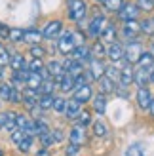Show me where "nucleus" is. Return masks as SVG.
I'll list each match as a JSON object with an SVG mask.
<instances>
[{
  "instance_id": "14",
  "label": "nucleus",
  "mask_w": 154,
  "mask_h": 156,
  "mask_svg": "<svg viewBox=\"0 0 154 156\" xmlns=\"http://www.w3.org/2000/svg\"><path fill=\"white\" fill-rule=\"evenodd\" d=\"M149 82H150V71H149V69L139 67L135 71V84L139 86V88H147Z\"/></svg>"
},
{
  "instance_id": "47",
  "label": "nucleus",
  "mask_w": 154,
  "mask_h": 156,
  "mask_svg": "<svg viewBox=\"0 0 154 156\" xmlns=\"http://www.w3.org/2000/svg\"><path fill=\"white\" fill-rule=\"evenodd\" d=\"M72 38H74V44L76 46H84V36H82V33H72Z\"/></svg>"
},
{
  "instance_id": "46",
  "label": "nucleus",
  "mask_w": 154,
  "mask_h": 156,
  "mask_svg": "<svg viewBox=\"0 0 154 156\" xmlns=\"http://www.w3.org/2000/svg\"><path fill=\"white\" fill-rule=\"evenodd\" d=\"M30 55H33V57H44V50L38 44H34L33 48H30Z\"/></svg>"
},
{
  "instance_id": "55",
  "label": "nucleus",
  "mask_w": 154,
  "mask_h": 156,
  "mask_svg": "<svg viewBox=\"0 0 154 156\" xmlns=\"http://www.w3.org/2000/svg\"><path fill=\"white\" fill-rule=\"evenodd\" d=\"M2 80H4V71H2V67H0V84H2Z\"/></svg>"
},
{
  "instance_id": "56",
  "label": "nucleus",
  "mask_w": 154,
  "mask_h": 156,
  "mask_svg": "<svg viewBox=\"0 0 154 156\" xmlns=\"http://www.w3.org/2000/svg\"><path fill=\"white\" fill-rule=\"evenodd\" d=\"M0 156H4V152H2V149H0Z\"/></svg>"
},
{
  "instance_id": "22",
  "label": "nucleus",
  "mask_w": 154,
  "mask_h": 156,
  "mask_svg": "<svg viewBox=\"0 0 154 156\" xmlns=\"http://www.w3.org/2000/svg\"><path fill=\"white\" fill-rule=\"evenodd\" d=\"M93 108H95V112L105 114V111H107V99H105V93H97V95L93 97Z\"/></svg>"
},
{
  "instance_id": "50",
  "label": "nucleus",
  "mask_w": 154,
  "mask_h": 156,
  "mask_svg": "<svg viewBox=\"0 0 154 156\" xmlns=\"http://www.w3.org/2000/svg\"><path fill=\"white\" fill-rule=\"evenodd\" d=\"M0 36L2 38H10V29L6 25H0Z\"/></svg>"
},
{
  "instance_id": "7",
  "label": "nucleus",
  "mask_w": 154,
  "mask_h": 156,
  "mask_svg": "<svg viewBox=\"0 0 154 156\" xmlns=\"http://www.w3.org/2000/svg\"><path fill=\"white\" fill-rule=\"evenodd\" d=\"M141 33V23H137V19L131 21H124V27H122V34H124L128 40H133V38Z\"/></svg>"
},
{
  "instance_id": "32",
  "label": "nucleus",
  "mask_w": 154,
  "mask_h": 156,
  "mask_svg": "<svg viewBox=\"0 0 154 156\" xmlns=\"http://www.w3.org/2000/svg\"><path fill=\"white\" fill-rule=\"evenodd\" d=\"M23 38H25V30H21V29H10V40L12 42H21Z\"/></svg>"
},
{
  "instance_id": "37",
  "label": "nucleus",
  "mask_w": 154,
  "mask_h": 156,
  "mask_svg": "<svg viewBox=\"0 0 154 156\" xmlns=\"http://www.w3.org/2000/svg\"><path fill=\"white\" fill-rule=\"evenodd\" d=\"M30 145H33V137L27 135V137L23 139V141H21L17 147H19V151H21V152H29V151H30Z\"/></svg>"
},
{
  "instance_id": "45",
  "label": "nucleus",
  "mask_w": 154,
  "mask_h": 156,
  "mask_svg": "<svg viewBox=\"0 0 154 156\" xmlns=\"http://www.w3.org/2000/svg\"><path fill=\"white\" fill-rule=\"evenodd\" d=\"M40 141H42V145H44V147H50V145H53V143H55V139H53L51 131H50V133H44V135H40Z\"/></svg>"
},
{
  "instance_id": "17",
  "label": "nucleus",
  "mask_w": 154,
  "mask_h": 156,
  "mask_svg": "<svg viewBox=\"0 0 154 156\" xmlns=\"http://www.w3.org/2000/svg\"><path fill=\"white\" fill-rule=\"evenodd\" d=\"M42 36H44V33H40V30H36V29H27L25 30V40L27 44H30V46H34V44H40V40H42Z\"/></svg>"
},
{
  "instance_id": "18",
  "label": "nucleus",
  "mask_w": 154,
  "mask_h": 156,
  "mask_svg": "<svg viewBox=\"0 0 154 156\" xmlns=\"http://www.w3.org/2000/svg\"><path fill=\"white\" fill-rule=\"evenodd\" d=\"M114 90H116V88H114V80H112V78H109L107 74L99 78V93H105V95H107V93H112Z\"/></svg>"
},
{
  "instance_id": "11",
  "label": "nucleus",
  "mask_w": 154,
  "mask_h": 156,
  "mask_svg": "<svg viewBox=\"0 0 154 156\" xmlns=\"http://www.w3.org/2000/svg\"><path fill=\"white\" fill-rule=\"evenodd\" d=\"M91 97H93V91H91V88L88 84H84V86H80V88L74 90V99L80 101V103H88Z\"/></svg>"
},
{
  "instance_id": "5",
  "label": "nucleus",
  "mask_w": 154,
  "mask_h": 156,
  "mask_svg": "<svg viewBox=\"0 0 154 156\" xmlns=\"http://www.w3.org/2000/svg\"><path fill=\"white\" fill-rule=\"evenodd\" d=\"M86 126H82V124H78V126H74L71 131H68V141L74 143V145H84L86 143Z\"/></svg>"
},
{
  "instance_id": "33",
  "label": "nucleus",
  "mask_w": 154,
  "mask_h": 156,
  "mask_svg": "<svg viewBox=\"0 0 154 156\" xmlns=\"http://www.w3.org/2000/svg\"><path fill=\"white\" fill-rule=\"evenodd\" d=\"M137 6H139L141 12H152L154 10V0H137Z\"/></svg>"
},
{
  "instance_id": "42",
  "label": "nucleus",
  "mask_w": 154,
  "mask_h": 156,
  "mask_svg": "<svg viewBox=\"0 0 154 156\" xmlns=\"http://www.w3.org/2000/svg\"><path fill=\"white\" fill-rule=\"evenodd\" d=\"M109 78H112V80H120V71L114 65H110V67H107V73H105Z\"/></svg>"
},
{
  "instance_id": "44",
  "label": "nucleus",
  "mask_w": 154,
  "mask_h": 156,
  "mask_svg": "<svg viewBox=\"0 0 154 156\" xmlns=\"http://www.w3.org/2000/svg\"><path fill=\"white\" fill-rule=\"evenodd\" d=\"M29 120H30V118H29L27 114H17V128H19V129H25L27 124H29Z\"/></svg>"
},
{
  "instance_id": "39",
  "label": "nucleus",
  "mask_w": 154,
  "mask_h": 156,
  "mask_svg": "<svg viewBox=\"0 0 154 156\" xmlns=\"http://www.w3.org/2000/svg\"><path fill=\"white\" fill-rule=\"evenodd\" d=\"M10 53H8V50L4 48V46H0V67H4V65H8L10 63Z\"/></svg>"
},
{
  "instance_id": "25",
  "label": "nucleus",
  "mask_w": 154,
  "mask_h": 156,
  "mask_svg": "<svg viewBox=\"0 0 154 156\" xmlns=\"http://www.w3.org/2000/svg\"><path fill=\"white\" fill-rule=\"evenodd\" d=\"M13 84H0V99L2 101H12L13 95Z\"/></svg>"
},
{
  "instance_id": "4",
  "label": "nucleus",
  "mask_w": 154,
  "mask_h": 156,
  "mask_svg": "<svg viewBox=\"0 0 154 156\" xmlns=\"http://www.w3.org/2000/svg\"><path fill=\"white\" fill-rule=\"evenodd\" d=\"M57 48H59V51L63 53V55H68V53H72L74 48H76L74 38H72V33H65V34H61L59 42H57Z\"/></svg>"
},
{
  "instance_id": "34",
  "label": "nucleus",
  "mask_w": 154,
  "mask_h": 156,
  "mask_svg": "<svg viewBox=\"0 0 154 156\" xmlns=\"http://www.w3.org/2000/svg\"><path fill=\"white\" fill-rule=\"evenodd\" d=\"M53 111L65 112V111H67V101H65L63 97H55V101H53Z\"/></svg>"
},
{
  "instance_id": "41",
  "label": "nucleus",
  "mask_w": 154,
  "mask_h": 156,
  "mask_svg": "<svg viewBox=\"0 0 154 156\" xmlns=\"http://www.w3.org/2000/svg\"><path fill=\"white\" fill-rule=\"evenodd\" d=\"M126 156H145V154H143V149H141L139 145H131L126 151Z\"/></svg>"
},
{
  "instance_id": "49",
  "label": "nucleus",
  "mask_w": 154,
  "mask_h": 156,
  "mask_svg": "<svg viewBox=\"0 0 154 156\" xmlns=\"http://www.w3.org/2000/svg\"><path fill=\"white\" fill-rule=\"evenodd\" d=\"M51 135H53V139H55V143L57 141H63V131H61V129H53Z\"/></svg>"
},
{
  "instance_id": "27",
  "label": "nucleus",
  "mask_w": 154,
  "mask_h": 156,
  "mask_svg": "<svg viewBox=\"0 0 154 156\" xmlns=\"http://www.w3.org/2000/svg\"><path fill=\"white\" fill-rule=\"evenodd\" d=\"M15 128H17V114L10 111V112H8V120L4 124V129L12 133V131H15Z\"/></svg>"
},
{
  "instance_id": "36",
  "label": "nucleus",
  "mask_w": 154,
  "mask_h": 156,
  "mask_svg": "<svg viewBox=\"0 0 154 156\" xmlns=\"http://www.w3.org/2000/svg\"><path fill=\"white\" fill-rule=\"evenodd\" d=\"M29 69H30V71H33V73H40L42 69H44V65H42V57H34L33 61H30Z\"/></svg>"
},
{
  "instance_id": "9",
  "label": "nucleus",
  "mask_w": 154,
  "mask_h": 156,
  "mask_svg": "<svg viewBox=\"0 0 154 156\" xmlns=\"http://www.w3.org/2000/svg\"><path fill=\"white\" fill-rule=\"evenodd\" d=\"M61 30H63V23H61L59 19H55V21H50L48 25L44 27L42 33H44L46 38H50V40H51V38H55V36L61 34Z\"/></svg>"
},
{
  "instance_id": "48",
  "label": "nucleus",
  "mask_w": 154,
  "mask_h": 156,
  "mask_svg": "<svg viewBox=\"0 0 154 156\" xmlns=\"http://www.w3.org/2000/svg\"><path fill=\"white\" fill-rule=\"evenodd\" d=\"M21 90H17V88H15L13 90V95H12V103H21V101H23V97H21V93H19Z\"/></svg>"
},
{
  "instance_id": "29",
  "label": "nucleus",
  "mask_w": 154,
  "mask_h": 156,
  "mask_svg": "<svg viewBox=\"0 0 154 156\" xmlns=\"http://www.w3.org/2000/svg\"><path fill=\"white\" fill-rule=\"evenodd\" d=\"M103 6L109 12H120V8L124 6V0H103Z\"/></svg>"
},
{
  "instance_id": "1",
  "label": "nucleus",
  "mask_w": 154,
  "mask_h": 156,
  "mask_svg": "<svg viewBox=\"0 0 154 156\" xmlns=\"http://www.w3.org/2000/svg\"><path fill=\"white\" fill-rule=\"evenodd\" d=\"M67 13H68V19L80 23L84 17H86V13H88V6H86L84 0H68Z\"/></svg>"
},
{
  "instance_id": "10",
  "label": "nucleus",
  "mask_w": 154,
  "mask_h": 156,
  "mask_svg": "<svg viewBox=\"0 0 154 156\" xmlns=\"http://www.w3.org/2000/svg\"><path fill=\"white\" fill-rule=\"evenodd\" d=\"M99 38H101V42H105V44L116 42V27H114V23H107Z\"/></svg>"
},
{
  "instance_id": "35",
  "label": "nucleus",
  "mask_w": 154,
  "mask_h": 156,
  "mask_svg": "<svg viewBox=\"0 0 154 156\" xmlns=\"http://www.w3.org/2000/svg\"><path fill=\"white\" fill-rule=\"evenodd\" d=\"M93 133L97 135V137H105L107 135V126L103 122H95L93 124Z\"/></svg>"
},
{
  "instance_id": "43",
  "label": "nucleus",
  "mask_w": 154,
  "mask_h": 156,
  "mask_svg": "<svg viewBox=\"0 0 154 156\" xmlns=\"http://www.w3.org/2000/svg\"><path fill=\"white\" fill-rule=\"evenodd\" d=\"M65 154H67V156H78V154H80V145H74V143H71V145L67 147Z\"/></svg>"
},
{
  "instance_id": "8",
  "label": "nucleus",
  "mask_w": 154,
  "mask_h": 156,
  "mask_svg": "<svg viewBox=\"0 0 154 156\" xmlns=\"http://www.w3.org/2000/svg\"><path fill=\"white\" fill-rule=\"evenodd\" d=\"M124 53H126V48L118 42H112L109 46V50H107V55H109V59L112 61V63H118V61L124 59Z\"/></svg>"
},
{
  "instance_id": "2",
  "label": "nucleus",
  "mask_w": 154,
  "mask_h": 156,
  "mask_svg": "<svg viewBox=\"0 0 154 156\" xmlns=\"http://www.w3.org/2000/svg\"><path fill=\"white\" fill-rule=\"evenodd\" d=\"M141 55H143V46H141V42H137V40H129V42L126 44L124 59L128 61L129 65H133V63H139Z\"/></svg>"
},
{
  "instance_id": "24",
  "label": "nucleus",
  "mask_w": 154,
  "mask_h": 156,
  "mask_svg": "<svg viewBox=\"0 0 154 156\" xmlns=\"http://www.w3.org/2000/svg\"><path fill=\"white\" fill-rule=\"evenodd\" d=\"M53 101H55L53 93H42L40 99H38V107H40L42 111H46V108H51V107H53Z\"/></svg>"
},
{
  "instance_id": "57",
  "label": "nucleus",
  "mask_w": 154,
  "mask_h": 156,
  "mask_svg": "<svg viewBox=\"0 0 154 156\" xmlns=\"http://www.w3.org/2000/svg\"><path fill=\"white\" fill-rule=\"evenodd\" d=\"M0 25H2V23H0Z\"/></svg>"
},
{
  "instance_id": "19",
  "label": "nucleus",
  "mask_w": 154,
  "mask_h": 156,
  "mask_svg": "<svg viewBox=\"0 0 154 156\" xmlns=\"http://www.w3.org/2000/svg\"><path fill=\"white\" fill-rule=\"evenodd\" d=\"M80 105H82V103H80V101H76L74 97H72L71 101H67V111H65V112H67L68 118H72V120H74L76 116L82 112V111H80Z\"/></svg>"
},
{
  "instance_id": "38",
  "label": "nucleus",
  "mask_w": 154,
  "mask_h": 156,
  "mask_svg": "<svg viewBox=\"0 0 154 156\" xmlns=\"http://www.w3.org/2000/svg\"><path fill=\"white\" fill-rule=\"evenodd\" d=\"M78 122L82 124V126H89V124H91V114H89V111H82L78 114Z\"/></svg>"
},
{
  "instance_id": "13",
  "label": "nucleus",
  "mask_w": 154,
  "mask_h": 156,
  "mask_svg": "<svg viewBox=\"0 0 154 156\" xmlns=\"http://www.w3.org/2000/svg\"><path fill=\"white\" fill-rule=\"evenodd\" d=\"M150 101H152V95H150V91L147 88H139V90H137V103H139V107L143 108V111H149Z\"/></svg>"
},
{
  "instance_id": "15",
  "label": "nucleus",
  "mask_w": 154,
  "mask_h": 156,
  "mask_svg": "<svg viewBox=\"0 0 154 156\" xmlns=\"http://www.w3.org/2000/svg\"><path fill=\"white\" fill-rule=\"evenodd\" d=\"M135 82V71L131 69V65L128 63V67H124L120 71V84L122 86H129V84H133Z\"/></svg>"
},
{
  "instance_id": "31",
  "label": "nucleus",
  "mask_w": 154,
  "mask_h": 156,
  "mask_svg": "<svg viewBox=\"0 0 154 156\" xmlns=\"http://www.w3.org/2000/svg\"><path fill=\"white\" fill-rule=\"evenodd\" d=\"M141 33H145V34H154V19H145V21H141Z\"/></svg>"
},
{
  "instance_id": "30",
  "label": "nucleus",
  "mask_w": 154,
  "mask_h": 156,
  "mask_svg": "<svg viewBox=\"0 0 154 156\" xmlns=\"http://www.w3.org/2000/svg\"><path fill=\"white\" fill-rule=\"evenodd\" d=\"M105 42H95L93 44V48H91V55H93L95 59H101L105 53H107V50H105V46H103Z\"/></svg>"
},
{
  "instance_id": "12",
  "label": "nucleus",
  "mask_w": 154,
  "mask_h": 156,
  "mask_svg": "<svg viewBox=\"0 0 154 156\" xmlns=\"http://www.w3.org/2000/svg\"><path fill=\"white\" fill-rule=\"evenodd\" d=\"M89 73H91V76L95 78V80H99L101 76H105V73H107V67L101 63V59H91L89 61Z\"/></svg>"
},
{
  "instance_id": "28",
  "label": "nucleus",
  "mask_w": 154,
  "mask_h": 156,
  "mask_svg": "<svg viewBox=\"0 0 154 156\" xmlns=\"http://www.w3.org/2000/svg\"><path fill=\"white\" fill-rule=\"evenodd\" d=\"M10 67H12V71H13V73L21 71V69L25 67V59H23V55H19V53H15V55L10 59Z\"/></svg>"
},
{
  "instance_id": "26",
  "label": "nucleus",
  "mask_w": 154,
  "mask_h": 156,
  "mask_svg": "<svg viewBox=\"0 0 154 156\" xmlns=\"http://www.w3.org/2000/svg\"><path fill=\"white\" fill-rule=\"evenodd\" d=\"M57 88V82H55V78L50 76V78H44V82L40 86V91L42 93H53V90Z\"/></svg>"
},
{
  "instance_id": "21",
  "label": "nucleus",
  "mask_w": 154,
  "mask_h": 156,
  "mask_svg": "<svg viewBox=\"0 0 154 156\" xmlns=\"http://www.w3.org/2000/svg\"><path fill=\"white\" fill-rule=\"evenodd\" d=\"M36 93H38V91H34V90H27L25 93H23V103H25L27 108H34V107L38 105Z\"/></svg>"
},
{
  "instance_id": "53",
  "label": "nucleus",
  "mask_w": 154,
  "mask_h": 156,
  "mask_svg": "<svg viewBox=\"0 0 154 156\" xmlns=\"http://www.w3.org/2000/svg\"><path fill=\"white\" fill-rule=\"evenodd\" d=\"M149 114H150L152 118H154V99L150 101V105H149Z\"/></svg>"
},
{
  "instance_id": "51",
  "label": "nucleus",
  "mask_w": 154,
  "mask_h": 156,
  "mask_svg": "<svg viewBox=\"0 0 154 156\" xmlns=\"http://www.w3.org/2000/svg\"><path fill=\"white\" fill-rule=\"evenodd\" d=\"M6 120H8V112H0V126H2V128H4Z\"/></svg>"
},
{
  "instance_id": "6",
  "label": "nucleus",
  "mask_w": 154,
  "mask_h": 156,
  "mask_svg": "<svg viewBox=\"0 0 154 156\" xmlns=\"http://www.w3.org/2000/svg\"><path fill=\"white\" fill-rule=\"evenodd\" d=\"M105 25H107V19L103 17V15L95 13V15H93V19H91V23H89V29H88L89 36H95V38H97V36H101Z\"/></svg>"
},
{
  "instance_id": "16",
  "label": "nucleus",
  "mask_w": 154,
  "mask_h": 156,
  "mask_svg": "<svg viewBox=\"0 0 154 156\" xmlns=\"http://www.w3.org/2000/svg\"><path fill=\"white\" fill-rule=\"evenodd\" d=\"M71 55H72V59H76V61H91V59H93L91 51L86 48V46H76Z\"/></svg>"
},
{
  "instance_id": "23",
  "label": "nucleus",
  "mask_w": 154,
  "mask_h": 156,
  "mask_svg": "<svg viewBox=\"0 0 154 156\" xmlns=\"http://www.w3.org/2000/svg\"><path fill=\"white\" fill-rule=\"evenodd\" d=\"M137 65L150 71V69L154 67V53L152 51H143V55H141V59H139V63H137Z\"/></svg>"
},
{
  "instance_id": "54",
  "label": "nucleus",
  "mask_w": 154,
  "mask_h": 156,
  "mask_svg": "<svg viewBox=\"0 0 154 156\" xmlns=\"http://www.w3.org/2000/svg\"><path fill=\"white\" fill-rule=\"evenodd\" d=\"M150 82H152V84H154V67H152V69H150Z\"/></svg>"
},
{
  "instance_id": "40",
  "label": "nucleus",
  "mask_w": 154,
  "mask_h": 156,
  "mask_svg": "<svg viewBox=\"0 0 154 156\" xmlns=\"http://www.w3.org/2000/svg\"><path fill=\"white\" fill-rule=\"evenodd\" d=\"M36 129H38V137H40V135H44V133H50V126H48V124H46L44 120H38L36 122Z\"/></svg>"
},
{
  "instance_id": "52",
  "label": "nucleus",
  "mask_w": 154,
  "mask_h": 156,
  "mask_svg": "<svg viewBox=\"0 0 154 156\" xmlns=\"http://www.w3.org/2000/svg\"><path fill=\"white\" fill-rule=\"evenodd\" d=\"M36 156H51V154H50V151H48V149H42V151H38V154H36Z\"/></svg>"
},
{
  "instance_id": "20",
  "label": "nucleus",
  "mask_w": 154,
  "mask_h": 156,
  "mask_svg": "<svg viewBox=\"0 0 154 156\" xmlns=\"http://www.w3.org/2000/svg\"><path fill=\"white\" fill-rule=\"evenodd\" d=\"M42 82H44V78L40 76V73H30L29 80H27V88L29 90H34V91H40Z\"/></svg>"
},
{
  "instance_id": "3",
  "label": "nucleus",
  "mask_w": 154,
  "mask_h": 156,
  "mask_svg": "<svg viewBox=\"0 0 154 156\" xmlns=\"http://www.w3.org/2000/svg\"><path fill=\"white\" fill-rule=\"evenodd\" d=\"M139 6H137V2H124V6L120 8L118 12V17L122 21H131V19H137V15H139Z\"/></svg>"
}]
</instances>
